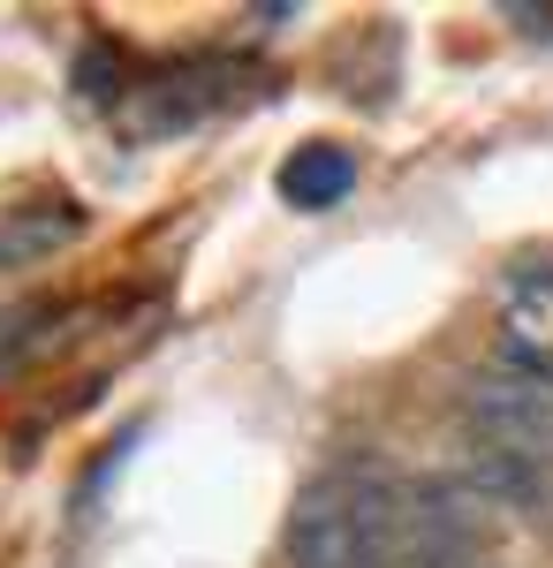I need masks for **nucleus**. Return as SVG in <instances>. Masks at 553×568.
Masks as SVG:
<instances>
[{"label":"nucleus","instance_id":"nucleus-3","mask_svg":"<svg viewBox=\"0 0 553 568\" xmlns=\"http://www.w3.org/2000/svg\"><path fill=\"white\" fill-rule=\"evenodd\" d=\"M493 538H501V516L455 470H425V478H410L394 568H501Z\"/></svg>","mask_w":553,"mask_h":568},{"label":"nucleus","instance_id":"nucleus-2","mask_svg":"<svg viewBox=\"0 0 553 568\" xmlns=\"http://www.w3.org/2000/svg\"><path fill=\"white\" fill-rule=\"evenodd\" d=\"M455 433H463V447H477V455L553 470V387L546 379H523L509 364H485V372H470L463 394H455Z\"/></svg>","mask_w":553,"mask_h":568},{"label":"nucleus","instance_id":"nucleus-6","mask_svg":"<svg viewBox=\"0 0 553 568\" xmlns=\"http://www.w3.org/2000/svg\"><path fill=\"white\" fill-rule=\"evenodd\" d=\"M273 182H281V197H289L296 213H334L341 197L356 190V152H349V144H296Z\"/></svg>","mask_w":553,"mask_h":568},{"label":"nucleus","instance_id":"nucleus-4","mask_svg":"<svg viewBox=\"0 0 553 568\" xmlns=\"http://www.w3.org/2000/svg\"><path fill=\"white\" fill-rule=\"evenodd\" d=\"M493 349L509 372L546 379L553 387V258H523L501 273V304H493Z\"/></svg>","mask_w":553,"mask_h":568},{"label":"nucleus","instance_id":"nucleus-5","mask_svg":"<svg viewBox=\"0 0 553 568\" xmlns=\"http://www.w3.org/2000/svg\"><path fill=\"white\" fill-rule=\"evenodd\" d=\"M455 478H463L470 493L493 508V516H515L523 530L553 538V470H531V463H501V455H477V447H463Z\"/></svg>","mask_w":553,"mask_h":568},{"label":"nucleus","instance_id":"nucleus-1","mask_svg":"<svg viewBox=\"0 0 553 568\" xmlns=\"http://www.w3.org/2000/svg\"><path fill=\"white\" fill-rule=\"evenodd\" d=\"M402 508H410V478L394 463L341 455L319 478H303L289 530H281V561L289 568H394Z\"/></svg>","mask_w":553,"mask_h":568},{"label":"nucleus","instance_id":"nucleus-7","mask_svg":"<svg viewBox=\"0 0 553 568\" xmlns=\"http://www.w3.org/2000/svg\"><path fill=\"white\" fill-rule=\"evenodd\" d=\"M77 235H84V213L69 197H31V205H16L0 220V265H39Z\"/></svg>","mask_w":553,"mask_h":568}]
</instances>
